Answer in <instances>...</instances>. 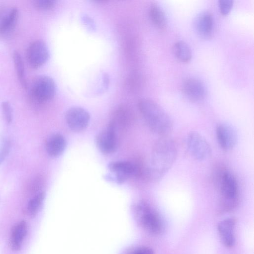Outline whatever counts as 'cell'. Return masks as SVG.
Here are the masks:
<instances>
[{"label":"cell","mask_w":254,"mask_h":254,"mask_svg":"<svg viewBox=\"0 0 254 254\" xmlns=\"http://www.w3.org/2000/svg\"><path fill=\"white\" fill-rule=\"evenodd\" d=\"M177 155L173 140L167 136L158 139L153 147L150 166L146 173L148 177L155 180L161 179L173 166Z\"/></svg>","instance_id":"6da1fadb"},{"label":"cell","mask_w":254,"mask_h":254,"mask_svg":"<svg viewBox=\"0 0 254 254\" xmlns=\"http://www.w3.org/2000/svg\"><path fill=\"white\" fill-rule=\"evenodd\" d=\"M138 109L148 127L154 133L167 136L173 128V123L166 111L157 103L148 98L141 99Z\"/></svg>","instance_id":"7a4b0ae2"},{"label":"cell","mask_w":254,"mask_h":254,"mask_svg":"<svg viewBox=\"0 0 254 254\" xmlns=\"http://www.w3.org/2000/svg\"><path fill=\"white\" fill-rule=\"evenodd\" d=\"M216 180L221 195V205L225 211L236 207L238 202V185L234 175L226 170L217 171Z\"/></svg>","instance_id":"3957f363"},{"label":"cell","mask_w":254,"mask_h":254,"mask_svg":"<svg viewBox=\"0 0 254 254\" xmlns=\"http://www.w3.org/2000/svg\"><path fill=\"white\" fill-rule=\"evenodd\" d=\"M134 213L137 222L151 234L158 235L163 230L161 219L147 203L141 201L134 207Z\"/></svg>","instance_id":"277c9868"},{"label":"cell","mask_w":254,"mask_h":254,"mask_svg":"<svg viewBox=\"0 0 254 254\" xmlns=\"http://www.w3.org/2000/svg\"><path fill=\"white\" fill-rule=\"evenodd\" d=\"M31 91L33 97L37 101L46 102L54 97L56 85L54 80L50 77L40 75L34 80Z\"/></svg>","instance_id":"5b68a950"},{"label":"cell","mask_w":254,"mask_h":254,"mask_svg":"<svg viewBox=\"0 0 254 254\" xmlns=\"http://www.w3.org/2000/svg\"><path fill=\"white\" fill-rule=\"evenodd\" d=\"M187 144L188 150L193 158L202 161L208 158L211 153V147L205 138L199 132L191 131L188 135Z\"/></svg>","instance_id":"8992f818"},{"label":"cell","mask_w":254,"mask_h":254,"mask_svg":"<svg viewBox=\"0 0 254 254\" xmlns=\"http://www.w3.org/2000/svg\"><path fill=\"white\" fill-rule=\"evenodd\" d=\"M26 57L29 64L33 68H38L44 65L49 58L46 43L40 39L31 42L27 48Z\"/></svg>","instance_id":"52a82bcc"},{"label":"cell","mask_w":254,"mask_h":254,"mask_svg":"<svg viewBox=\"0 0 254 254\" xmlns=\"http://www.w3.org/2000/svg\"><path fill=\"white\" fill-rule=\"evenodd\" d=\"M65 119L68 127L73 131L80 132L88 126L90 115L84 109L79 107H73L67 110Z\"/></svg>","instance_id":"ba28073f"},{"label":"cell","mask_w":254,"mask_h":254,"mask_svg":"<svg viewBox=\"0 0 254 254\" xmlns=\"http://www.w3.org/2000/svg\"><path fill=\"white\" fill-rule=\"evenodd\" d=\"M95 141L98 148L103 153H114L117 148V138L114 126H110L99 132Z\"/></svg>","instance_id":"9c48e42d"},{"label":"cell","mask_w":254,"mask_h":254,"mask_svg":"<svg viewBox=\"0 0 254 254\" xmlns=\"http://www.w3.org/2000/svg\"><path fill=\"white\" fill-rule=\"evenodd\" d=\"M182 90L185 96L193 102H198L203 100L206 90L203 83L194 78H189L183 83Z\"/></svg>","instance_id":"30bf717a"},{"label":"cell","mask_w":254,"mask_h":254,"mask_svg":"<svg viewBox=\"0 0 254 254\" xmlns=\"http://www.w3.org/2000/svg\"><path fill=\"white\" fill-rule=\"evenodd\" d=\"M218 142L224 150H230L237 142V134L234 127L229 124L221 123L216 129Z\"/></svg>","instance_id":"8fae6325"},{"label":"cell","mask_w":254,"mask_h":254,"mask_svg":"<svg viewBox=\"0 0 254 254\" xmlns=\"http://www.w3.org/2000/svg\"><path fill=\"white\" fill-rule=\"evenodd\" d=\"M108 168L110 172L115 175V180L122 183L131 175L137 174L138 169L132 163L124 161H117L111 162Z\"/></svg>","instance_id":"7c38bea8"},{"label":"cell","mask_w":254,"mask_h":254,"mask_svg":"<svg viewBox=\"0 0 254 254\" xmlns=\"http://www.w3.org/2000/svg\"><path fill=\"white\" fill-rule=\"evenodd\" d=\"M195 27L201 37L210 38L214 30V18L212 13L207 11L199 13L195 20Z\"/></svg>","instance_id":"4fadbf2b"},{"label":"cell","mask_w":254,"mask_h":254,"mask_svg":"<svg viewBox=\"0 0 254 254\" xmlns=\"http://www.w3.org/2000/svg\"><path fill=\"white\" fill-rule=\"evenodd\" d=\"M236 221L234 218H228L220 222L217 226V230L221 242L228 248L234 246L235 237L234 233Z\"/></svg>","instance_id":"5bb4252c"},{"label":"cell","mask_w":254,"mask_h":254,"mask_svg":"<svg viewBox=\"0 0 254 254\" xmlns=\"http://www.w3.org/2000/svg\"><path fill=\"white\" fill-rule=\"evenodd\" d=\"M28 231V226L25 220H22L15 224L11 229L9 246L13 251H18Z\"/></svg>","instance_id":"9a60e30c"},{"label":"cell","mask_w":254,"mask_h":254,"mask_svg":"<svg viewBox=\"0 0 254 254\" xmlns=\"http://www.w3.org/2000/svg\"><path fill=\"white\" fill-rule=\"evenodd\" d=\"M66 146L64 137L60 133L51 135L46 142V150L51 157H57L60 156L64 151Z\"/></svg>","instance_id":"2e32d148"},{"label":"cell","mask_w":254,"mask_h":254,"mask_svg":"<svg viewBox=\"0 0 254 254\" xmlns=\"http://www.w3.org/2000/svg\"><path fill=\"white\" fill-rule=\"evenodd\" d=\"M18 17L17 8L10 9L0 21V34H6L14 28Z\"/></svg>","instance_id":"e0dca14e"},{"label":"cell","mask_w":254,"mask_h":254,"mask_svg":"<svg viewBox=\"0 0 254 254\" xmlns=\"http://www.w3.org/2000/svg\"><path fill=\"white\" fill-rule=\"evenodd\" d=\"M149 16L153 24L158 29L163 30L166 26V18L161 8L156 3H152L149 8Z\"/></svg>","instance_id":"ac0fdd59"},{"label":"cell","mask_w":254,"mask_h":254,"mask_svg":"<svg viewBox=\"0 0 254 254\" xmlns=\"http://www.w3.org/2000/svg\"><path fill=\"white\" fill-rule=\"evenodd\" d=\"M173 52L175 57L182 62L188 63L191 59V51L188 44L183 41L174 44Z\"/></svg>","instance_id":"d6986e66"},{"label":"cell","mask_w":254,"mask_h":254,"mask_svg":"<svg viewBox=\"0 0 254 254\" xmlns=\"http://www.w3.org/2000/svg\"><path fill=\"white\" fill-rule=\"evenodd\" d=\"M45 197V192H39L30 199L28 203L27 211L31 217H34L41 208Z\"/></svg>","instance_id":"ffe728a7"},{"label":"cell","mask_w":254,"mask_h":254,"mask_svg":"<svg viewBox=\"0 0 254 254\" xmlns=\"http://www.w3.org/2000/svg\"><path fill=\"white\" fill-rule=\"evenodd\" d=\"M13 59L18 79L21 85L23 87L26 88L27 83L25 76L24 65L22 58L17 51L14 52Z\"/></svg>","instance_id":"44dd1931"},{"label":"cell","mask_w":254,"mask_h":254,"mask_svg":"<svg viewBox=\"0 0 254 254\" xmlns=\"http://www.w3.org/2000/svg\"><path fill=\"white\" fill-rule=\"evenodd\" d=\"M1 110L3 116L7 124H10L12 121V109L10 103L7 101L1 103Z\"/></svg>","instance_id":"7402d4cb"},{"label":"cell","mask_w":254,"mask_h":254,"mask_svg":"<svg viewBox=\"0 0 254 254\" xmlns=\"http://www.w3.org/2000/svg\"><path fill=\"white\" fill-rule=\"evenodd\" d=\"M33 3L36 7L40 9L47 10L53 8L56 1L55 0H36Z\"/></svg>","instance_id":"603a6c76"},{"label":"cell","mask_w":254,"mask_h":254,"mask_svg":"<svg viewBox=\"0 0 254 254\" xmlns=\"http://www.w3.org/2000/svg\"><path fill=\"white\" fill-rule=\"evenodd\" d=\"M232 0H220L219 1V8L220 12L223 15L228 14L233 6Z\"/></svg>","instance_id":"cb8c5ba5"},{"label":"cell","mask_w":254,"mask_h":254,"mask_svg":"<svg viewBox=\"0 0 254 254\" xmlns=\"http://www.w3.org/2000/svg\"><path fill=\"white\" fill-rule=\"evenodd\" d=\"M10 149V143L7 140H5L2 143L0 148V164L4 160L8 155Z\"/></svg>","instance_id":"d4e9b609"},{"label":"cell","mask_w":254,"mask_h":254,"mask_svg":"<svg viewBox=\"0 0 254 254\" xmlns=\"http://www.w3.org/2000/svg\"><path fill=\"white\" fill-rule=\"evenodd\" d=\"M128 254H154L152 249L147 247L136 248Z\"/></svg>","instance_id":"484cf974"},{"label":"cell","mask_w":254,"mask_h":254,"mask_svg":"<svg viewBox=\"0 0 254 254\" xmlns=\"http://www.w3.org/2000/svg\"><path fill=\"white\" fill-rule=\"evenodd\" d=\"M142 83V79L139 77L133 76L128 79L127 82L128 84L130 85V87H135L138 86Z\"/></svg>","instance_id":"4316f807"}]
</instances>
